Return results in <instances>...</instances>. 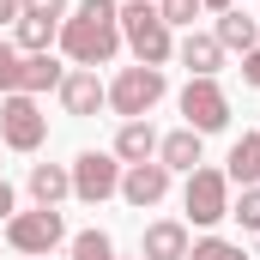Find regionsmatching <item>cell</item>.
Returning a JSON list of instances; mask_svg holds the SVG:
<instances>
[{"label": "cell", "instance_id": "cell-1", "mask_svg": "<svg viewBox=\"0 0 260 260\" xmlns=\"http://www.w3.org/2000/svg\"><path fill=\"white\" fill-rule=\"evenodd\" d=\"M121 49V6L115 0H79L61 24V55L73 67H109Z\"/></svg>", "mask_w": 260, "mask_h": 260}, {"label": "cell", "instance_id": "cell-2", "mask_svg": "<svg viewBox=\"0 0 260 260\" xmlns=\"http://www.w3.org/2000/svg\"><path fill=\"white\" fill-rule=\"evenodd\" d=\"M121 43L133 49V61H139V67L176 61V30L164 24L157 0H133V6H121Z\"/></svg>", "mask_w": 260, "mask_h": 260}, {"label": "cell", "instance_id": "cell-3", "mask_svg": "<svg viewBox=\"0 0 260 260\" xmlns=\"http://www.w3.org/2000/svg\"><path fill=\"white\" fill-rule=\"evenodd\" d=\"M164 91H170V79H164V67H121L115 73V85H109V109L121 115V121H145L157 103H164Z\"/></svg>", "mask_w": 260, "mask_h": 260}, {"label": "cell", "instance_id": "cell-4", "mask_svg": "<svg viewBox=\"0 0 260 260\" xmlns=\"http://www.w3.org/2000/svg\"><path fill=\"white\" fill-rule=\"evenodd\" d=\"M6 242L18 248V254H55L67 242V218H61V206H37V212H12L6 218Z\"/></svg>", "mask_w": 260, "mask_h": 260}, {"label": "cell", "instance_id": "cell-5", "mask_svg": "<svg viewBox=\"0 0 260 260\" xmlns=\"http://www.w3.org/2000/svg\"><path fill=\"white\" fill-rule=\"evenodd\" d=\"M67 170H73V200L103 206L109 194H121V170H127V164H121L115 151H79Z\"/></svg>", "mask_w": 260, "mask_h": 260}, {"label": "cell", "instance_id": "cell-6", "mask_svg": "<svg viewBox=\"0 0 260 260\" xmlns=\"http://www.w3.org/2000/svg\"><path fill=\"white\" fill-rule=\"evenodd\" d=\"M0 139L12 145V151H43V139H49V115L37 109V97H24V91H12V97H0Z\"/></svg>", "mask_w": 260, "mask_h": 260}, {"label": "cell", "instance_id": "cell-7", "mask_svg": "<svg viewBox=\"0 0 260 260\" xmlns=\"http://www.w3.org/2000/svg\"><path fill=\"white\" fill-rule=\"evenodd\" d=\"M182 206H188V224H200V230L224 224V218H230V176L200 164L194 176H188V194H182Z\"/></svg>", "mask_w": 260, "mask_h": 260}, {"label": "cell", "instance_id": "cell-8", "mask_svg": "<svg viewBox=\"0 0 260 260\" xmlns=\"http://www.w3.org/2000/svg\"><path fill=\"white\" fill-rule=\"evenodd\" d=\"M182 115H188L194 133L230 127V97H224V85H218V79H188V85H182Z\"/></svg>", "mask_w": 260, "mask_h": 260}, {"label": "cell", "instance_id": "cell-9", "mask_svg": "<svg viewBox=\"0 0 260 260\" xmlns=\"http://www.w3.org/2000/svg\"><path fill=\"white\" fill-rule=\"evenodd\" d=\"M61 109H67V115H79V121H91L97 109H109V85H103L91 67H67V79H61Z\"/></svg>", "mask_w": 260, "mask_h": 260}, {"label": "cell", "instance_id": "cell-10", "mask_svg": "<svg viewBox=\"0 0 260 260\" xmlns=\"http://www.w3.org/2000/svg\"><path fill=\"white\" fill-rule=\"evenodd\" d=\"M164 194H170V170H164L157 157H151V164H127V170H121V200H127V206L145 212V206H157Z\"/></svg>", "mask_w": 260, "mask_h": 260}, {"label": "cell", "instance_id": "cell-11", "mask_svg": "<svg viewBox=\"0 0 260 260\" xmlns=\"http://www.w3.org/2000/svg\"><path fill=\"white\" fill-rule=\"evenodd\" d=\"M188 248H194L188 224H182V218H157V224H145L139 260H188Z\"/></svg>", "mask_w": 260, "mask_h": 260}, {"label": "cell", "instance_id": "cell-12", "mask_svg": "<svg viewBox=\"0 0 260 260\" xmlns=\"http://www.w3.org/2000/svg\"><path fill=\"white\" fill-rule=\"evenodd\" d=\"M200 139H206V133H194V127L164 133V139H157V164H164L170 176H176V170H182V176H194L200 164H206V145H200Z\"/></svg>", "mask_w": 260, "mask_h": 260}, {"label": "cell", "instance_id": "cell-13", "mask_svg": "<svg viewBox=\"0 0 260 260\" xmlns=\"http://www.w3.org/2000/svg\"><path fill=\"white\" fill-rule=\"evenodd\" d=\"M176 61L188 67V79H218V67H224V43L206 37V30H188V37L176 43Z\"/></svg>", "mask_w": 260, "mask_h": 260}, {"label": "cell", "instance_id": "cell-14", "mask_svg": "<svg viewBox=\"0 0 260 260\" xmlns=\"http://www.w3.org/2000/svg\"><path fill=\"white\" fill-rule=\"evenodd\" d=\"M218 43H224V55L236 49V55H248V49H260V18H248L242 6H230V12H218V30H212Z\"/></svg>", "mask_w": 260, "mask_h": 260}, {"label": "cell", "instance_id": "cell-15", "mask_svg": "<svg viewBox=\"0 0 260 260\" xmlns=\"http://www.w3.org/2000/svg\"><path fill=\"white\" fill-rule=\"evenodd\" d=\"M24 188H30L37 206H61V200L73 194V170H67V164H30V182H24Z\"/></svg>", "mask_w": 260, "mask_h": 260}, {"label": "cell", "instance_id": "cell-16", "mask_svg": "<svg viewBox=\"0 0 260 260\" xmlns=\"http://www.w3.org/2000/svg\"><path fill=\"white\" fill-rule=\"evenodd\" d=\"M224 176H230L236 188H260V127H248L236 145H230V164H224Z\"/></svg>", "mask_w": 260, "mask_h": 260}, {"label": "cell", "instance_id": "cell-17", "mask_svg": "<svg viewBox=\"0 0 260 260\" xmlns=\"http://www.w3.org/2000/svg\"><path fill=\"white\" fill-rule=\"evenodd\" d=\"M61 79H67V67L55 61V55H24V61H18V91H24V97L61 91Z\"/></svg>", "mask_w": 260, "mask_h": 260}, {"label": "cell", "instance_id": "cell-18", "mask_svg": "<svg viewBox=\"0 0 260 260\" xmlns=\"http://www.w3.org/2000/svg\"><path fill=\"white\" fill-rule=\"evenodd\" d=\"M12 43H18V55H49V43H61V18H30V12H18Z\"/></svg>", "mask_w": 260, "mask_h": 260}, {"label": "cell", "instance_id": "cell-19", "mask_svg": "<svg viewBox=\"0 0 260 260\" xmlns=\"http://www.w3.org/2000/svg\"><path fill=\"white\" fill-rule=\"evenodd\" d=\"M115 157H121V164H151V157H157V127H151V121H121Z\"/></svg>", "mask_w": 260, "mask_h": 260}, {"label": "cell", "instance_id": "cell-20", "mask_svg": "<svg viewBox=\"0 0 260 260\" xmlns=\"http://www.w3.org/2000/svg\"><path fill=\"white\" fill-rule=\"evenodd\" d=\"M67 248H73V260H121V254H115V242H109L103 230H79Z\"/></svg>", "mask_w": 260, "mask_h": 260}, {"label": "cell", "instance_id": "cell-21", "mask_svg": "<svg viewBox=\"0 0 260 260\" xmlns=\"http://www.w3.org/2000/svg\"><path fill=\"white\" fill-rule=\"evenodd\" d=\"M188 260H248V248L242 242H224V236H200L194 248H188Z\"/></svg>", "mask_w": 260, "mask_h": 260}, {"label": "cell", "instance_id": "cell-22", "mask_svg": "<svg viewBox=\"0 0 260 260\" xmlns=\"http://www.w3.org/2000/svg\"><path fill=\"white\" fill-rule=\"evenodd\" d=\"M230 218H236L248 236H260V188H242V194L230 200Z\"/></svg>", "mask_w": 260, "mask_h": 260}, {"label": "cell", "instance_id": "cell-23", "mask_svg": "<svg viewBox=\"0 0 260 260\" xmlns=\"http://www.w3.org/2000/svg\"><path fill=\"white\" fill-rule=\"evenodd\" d=\"M157 12H164V24H170V30H176V24H182V30H194V18L206 12V6H200V0H157Z\"/></svg>", "mask_w": 260, "mask_h": 260}, {"label": "cell", "instance_id": "cell-24", "mask_svg": "<svg viewBox=\"0 0 260 260\" xmlns=\"http://www.w3.org/2000/svg\"><path fill=\"white\" fill-rule=\"evenodd\" d=\"M18 61H24V55H18V43H6V37H0V97H12V91H18Z\"/></svg>", "mask_w": 260, "mask_h": 260}, {"label": "cell", "instance_id": "cell-25", "mask_svg": "<svg viewBox=\"0 0 260 260\" xmlns=\"http://www.w3.org/2000/svg\"><path fill=\"white\" fill-rule=\"evenodd\" d=\"M18 12H30V18H61V24H67L73 6H67V0H18Z\"/></svg>", "mask_w": 260, "mask_h": 260}, {"label": "cell", "instance_id": "cell-26", "mask_svg": "<svg viewBox=\"0 0 260 260\" xmlns=\"http://www.w3.org/2000/svg\"><path fill=\"white\" fill-rule=\"evenodd\" d=\"M242 85H254V91H260V49L242 55Z\"/></svg>", "mask_w": 260, "mask_h": 260}, {"label": "cell", "instance_id": "cell-27", "mask_svg": "<svg viewBox=\"0 0 260 260\" xmlns=\"http://www.w3.org/2000/svg\"><path fill=\"white\" fill-rule=\"evenodd\" d=\"M12 212H18V194H12V188L0 182V218H12Z\"/></svg>", "mask_w": 260, "mask_h": 260}, {"label": "cell", "instance_id": "cell-28", "mask_svg": "<svg viewBox=\"0 0 260 260\" xmlns=\"http://www.w3.org/2000/svg\"><path fill=\"white\" fill-rule=\"evenodd\" d=\"M0 24H18V0H0Z\"/></svg>", "mask_w": 260, "mask_h": 260}, {"label": "cell", "instance_id": "cell-29", "mask_svg": "<svg viewBox=\"0 0 260 260\" xmlns=\"http://www.w3.org/2000/svg\"><path fill=\"white\" fill-rule=\"evenodd\" d=\"M200 6H206V12H230L236 0H200Z\"/></svg>", "mask_w": 260, "mask_h": 260}, {"label": "cell", "instance_id": "cell-30", "mask_svg": "<svg viewBox=\"0 0 260 260\" xmlns=\"http://www.w3.org/2000/svg\"><path fill=\"white\" fill-rule=\"evenodd\" d=\"M24 260H43V254H24Z\"/></svg>", "mask_w": 260, "mask_h": 260}, {"label": "cell", "instance_id": "cell-31", "mask_svg": "<svg viewBox=\"0 0 260 260\" xmlns=\"http://www.w3.org/2000/svg\"><path fill=\"white\" fill-rule=\"evenodd\" d=\"M0 182H6V176H0Z\"/></svg>", "mask_w": 260, "mask_h": 260}]
</instances>
